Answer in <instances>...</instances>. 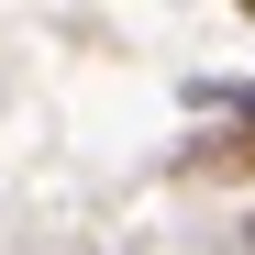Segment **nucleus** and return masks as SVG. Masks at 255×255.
<instances>
[]
</instances>
